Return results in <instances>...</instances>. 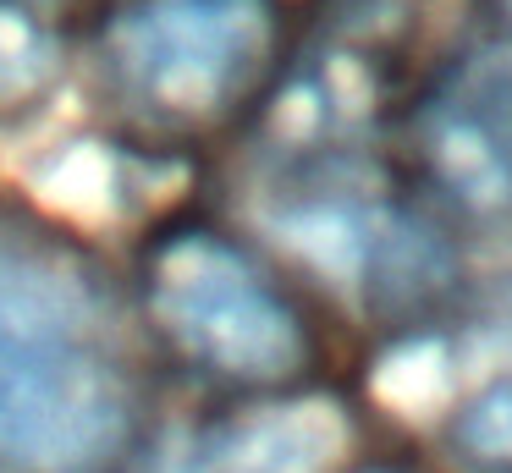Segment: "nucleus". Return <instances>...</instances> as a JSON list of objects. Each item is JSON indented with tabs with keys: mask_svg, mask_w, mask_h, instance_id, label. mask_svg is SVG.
Wrapping results in <instances>:
<instances>
[{
	"mask_svg": "<svg viewBox=\"0 0 512 473\" xmlns=\"http://www.w3.org/2000/svg\"><path fill=\"white\" fill-rule=\"evenodd\" d=\"M435 160L468 198H507L512 187V127H501V105L485 83L441 110Z\"/></svg>",
	"mask_w": 512,
	"mask_h": 473,
	"instance_id": "nucleus-4",
	"label": "nucleus"
},
{
	"mask_svg": "<svg viewBox=\"0 0 512 473\" xmlns=\"http://www.w3.org/2000/svg\"><path fill=\"white\" fill-rule=\"evenodd\" d=\"M144 303L166 341L232 380H281L303 363L298 314L287 297L215 231H166L144 264Z\"/></svg>",
	"mask_w": 512,
	"mask_h": 473,
	"instance_id": "nucleus-2",
	"label": "nucleus"
},
{
	"mask_svg": "<svg viewBox=\"0 0 512 473\" xmlns=\"http://www.w3.org/2000/svg\"><path fill=\"white\" fill-rule=\"evenodd\" d=\"M138 369L105 292L61 248L0 242V457L23 473H100L138 435Z\"/></svg>",
	"mask_w": 512,
	"mask_h": 473,
	"instance_id": "nucleus-1",
	"label": "nucleus"
},
{
	"mask_svg": "<svg viewBox=\"0 0 512 473\" xmlns=\"http://www.w3.org/2000/svg\"><path fill=\"white\" fill-rule=\"evenodd\" d=\"M276 44L270 0H138L105 33V72L155 121L221 116Z\"/></svg>",
	"mask_w": 512,
	"mask_h": 473,
	"instance_id": "nucleus-3",
	"label": "nucleus"
},
{
	"mask_svg": "<svg viewBox=\"0 0 512 473\" xmlns=\"http://www.w3.org/2000/svg\"><path fill=\"white\" fill-rule=\"evenodd\" d=\"M457 435H463V446H474L479 457L512 462V385H496V391L479 396L463 413Z\"/></svg>",
	"mask_w": 512,
	"mask_h": 473,
	"instance_id": "nucleus-6",
	"label": "nucleus"
},
{
	"mask_svg": "<svg viewBox=\"0 0 512 473\" xmlns=\"http://www.w3.org/2000/svg\"><path fill=\"white\" fill-rule=\"evenodd\" d=\"M61 28L39 0H0V116L28 110L61 77Z\"/></svg>",
	"mask_w": 512,
	"mask_h": 473,
	"instance_id": "nucleus-5",
	"label": "nucleus"
}]
</instances>
